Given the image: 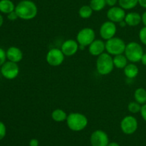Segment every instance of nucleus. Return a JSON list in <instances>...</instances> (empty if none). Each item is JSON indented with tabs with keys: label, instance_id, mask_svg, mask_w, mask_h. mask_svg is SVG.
I'll list each match as a JSON object with an SVG mask.
<instances>
[{
	"label": "nucleus",
	"instance_id": "nucleus-33",
	"mask_svg": "<svg viewBox=\"0 0 146 146\" xmlns=\"http://www.w3.org/2000/svg\"><path fill=\"white\" fill-rule=\"evenodd\" d=\"M138 4L143 8L146 9V0H138Z\"/></svg>",
	"mask_w": 146,
	"mask_h": 146
},
{
	"label": "nucleus",
	"instance_id": "nucleus-35",
	"mask_svg": "<svg viewBox=\"0 0 146 146\" xmlns=\"http://www.w3.org/2000/svg\"><path fill=\"white\" fill-rule=\"evenodd\" d=\"M141 62H142V64H143V65L146 66V52L144 53L143 55L142 59H141Z\"/></svg>",
	"mask_w": 146,
	"mask_h": 146
},
{
	"label": "nucleus",
	"instance_id": "nucleus-2",
	"mask_svg": "<svg viewBox=\"0 0 146 146\" xmlns=\"http://www.w3.org/2000/svg\"><path fill=\"white\" fill-rule=\"evenodd\" d=\"M88 120L85 115L80 113H71L68 115L66 124L68 128L74 132H80L88 125Z\"/></svg>",
	"mask_w": 146,
	"mask_h": 146
},
{
	"label": "nucleus",
	"instance_id": "nucleus-36",
	"mask_svg": "<svg viewBox=\"0 0 146 146\" xmlns=\"http://www.w3.org/2000/svg\"><path fill=\"white\" fill-rule=\"evenodd\" d=\"M107 146H120V145L118 143L115 142H112V143H109Z\"/></svg>",
	"mask_w": 146,
	"mask_h": 146
},
{
	"label": "nucleus",
	"instance_id": "nucleus-37",
	"mask_svg": "<svg viewBox=\"0 0 146 146\" xmlns=\"http://www.w3.org/2000/svg\"><path fill=\"white\" fill-rule=\"evenodd\" d=\"M119 25L121 26V27H125V26H126L127 24H126V23H125V20H123V21H121V22L119 23Z\"/></svg>",
	"mask_w": 146,
	"mask_h": 146
},
{
	"label": "nucleus",
	"instance_id": "nucleus-20",
	"mask_svg": "<svg viewBox=\"0 0 146 146\" xmlns=\"http://www.w3.org/2000/svg\"><path fill=\"white\" fill-rule=\"evenodd\" d=\"M68 115L62 109H56L51 113V118L53 120L57 123L66 121Z\"/></svg>",
	"mask_w": 146,
	"mask_h": 146
},
{
	"label": "nucleus",
	"instance_id": "nucleus-13",
	"mask_svg": "<svg viewBox=\"0 0 146 146\" xmlns=\"http://www.w3.org/2000/svg\"><path fill=\"white\" fill-rule=\"evenodd\" d=\"M79 50V44L76 40H67L62 44L61 50L65 57H71L74 56Z\"/></svg>",
	"mask_w": 146,
	"mask_h": 146
},
{
	"label": "nucleus",
	"instance_id": "nucleus-27",
	"mask_svg": "<svg viewBox=\"0 0 146 146\" xmlns=\"http://www.w3.org/2000/svg\"><path fill=\"white\" fill-rule=\"evenodd\" d=\"M7 134V128L4 123L0 121V140H2Z\"/></svg>",
	"mask_w": 146,
	"mask_h": 146
},
{
	"label": "nucleus",
	"instance_id": "nucleus-38",
	"mask_svg": "<svg viewBox=\"0 0 146 146\" xmlns=\"http://www.w3.org/2000/svg\"><path fill=\"white\" fill-rule=\"evenodd\" d=\"M3 22H4V19H3L2 16H1V14H0V27H1V26H2Z\"/></svg>",
	"mask_w": 146,
	"mask_h": 146
},
{
	"label": "nucleus",
	"instance_id": "nucleus-18",
	"mask_svg": "<svg viewBox=\"0 0 146 146\" xmlns=\"http://www.w3.org/2000/svg\"><path fill=\"white\" fill-rule=\"evenodd\" d=\"M15 5L11 0H1L0 1V11L4 14H9L15 11Z\"/></svg>",
	"mask_w": 146,
	"mask_h": 146
},
{
	"label": "nucleus",
	"instance_id": "nucleus-4",
	"mask_svg": "<svg viewBox=\"0 0 146 146\" xmlns=\"http://www.w3.org/2000/svg\"><path fill=\"white\" fill-rule=\"evenodd\" d=\"M124 54L128 61L132 63H136L141 62L144 51L141 44L135 42H131L126 44Z\"/></svg>",
	"mask_w": 146,
	"mask_h": 146
},
{
	"label": "nucleus",
	"instance_id": "nucleus-14",
	"mask_svg": "<svg viewBox=\"0 0 146 146\" xmlns=\"http://www.w3.org/2000/svg\"><path fill=\"white\" fill-rule=\"evenodd\" d=\"M106 50V42L104 40L100 39H96L89 46H88V52L92 56L98 57L101 54L104 53Z\"/></svg>",
	"mask_w": 146,
	"mask_h": 146
},
{
	"label": "nucleus",
	"instance_id": "nucleus-7",
	"mask_svg": "<svg viewBox=\"0 0 146 146\" xmlns=\"http://www.w3.org/2000/svg\"><path fill=\"white\" fill-rule=\"evenodd\" d=\"M65 55L61 49L52 48L48 50L46 56L47 63L52 67H58L61 65L64 61Z\"/></svg>",
	"mask_w": 146,
	"mask_h": 146
},
{
	"label": "nucleus",
	"instance_id": "nucleus-17",
	"mask_svg": "<svg viewBox=\"0 0 146 146\" xmlns=\"http://www.w3.org/2000/svg\"><path fill=\"white\" fill-rule=\"evenodd\" d=\"M124 74L128 79H134L138 76L139 73V69L135 63H130L127 64L126 67L123 69Z\"/></svg>",
	"mask_w": 146,
	"mask_h": 146
},
{
	"label": "nucleus",
	"instance_id": "nucleus-10",
	"mask_svg": "<svg viewBox=\"0 0 146 146\" xmlns=\"http://www.w3.org/2000/svg\"><path fill=\"white\" fill-rule=\"evenodd\" d=\"M116 31L117 27L115 23L108 20L101 24L99 29V34L103 40L107 41L115 37Z\"/></svg>",
	"mask_w": 146,
	"mask_h": 146
},
{
	"label": "nucleus",
	"instance_id": "nucleus-31",
	"mask_svg": "<svg viewBox=\"0 0 146 146\" xmlns=\"http://www.w3.org/2000/svg\"><path fill=\"white\" fill-rule=\"evenodd\" d=\"M106 5L113 7H115V4L118 2V0H106Z\"/></svg>",
	"mask_w": 146,
	"mask_h": 146
},
{
	"label": "nucleus",
	"instance_id": "nucleus-28",
	"mask_svg": "<svg viewBox=\"0 0 146 146\" xmlns=\"http://www.w3.org/2000/svg\"><path fill=\"white\" fill-rule=\"evenodd\" d=\"M6 59H7L6 52L0 47V67H1L6 62Z\"/></svg>",
	"mask_w": 146,
	"mask_h": 146
},
{
	"label": "nucleus",
	"instance_id": "nucleus-5",
	"mask_svg": "<svg viewBox=\"0 0 146 146\" xmlns=\"http://www.w3.org/2000/svg\"><path fill=\"white\" fill-rule=\"evenodd\" d=\"M126 44L123 39L114 37L106 42V51L111 56L118 55L125 52Z\"/></svg>",
	"mask_w": 146,
	"mask_h": 146
},
{
	"label": "nucleus",
	"instance_id": "nucleus-29",
	"mask_svg": "<svg viewBox=\"0 0 146 146\" xmlns=\"http://www.w3.org/2000/svg\"><path fill=\"white\" fill-rule=\"evenodd\" d=\"M7 18H8L9 20L10 21H15L16 19L19 18L18 16H17V13H16L15 11H12V12L9 13V14H7Z\"/></svg>",
	"mask_w": 146,
	"mask_h": 146
},
{
	"label": "nucleus",
	"instance_id": "nucleus-19",
	"mask_svg": "<svg viewBox=\"0 0 146 146\" xmlns=\"http://www.w3.org/2000/svg\"><path fill=\"white\" fill-rule=\"evenodd\" d=\"M113 59L114 67L118 69H124L128 64V59L123 54L114 56Z\"/></svg>",
	"mask_w": 146,
	"mask_h": 146
},
{
	"label": "nucleus",
	"instance_id": "nucleus-24",
	"mask_svg": "<svg viewBox=\"0 0 146 146\" xmlns=\"http://www.w3.org/2000/svg\"><path fill=\"white\" fill-rule=\"evenodd\" d=\"M93 12L94 11L90 7V5L82 6L78 10V14H79L80 17L82 19H85L90 18L92 16Z\"/></svg>",
	"mask_w": 146,
	"mask_h": 146
},
{
	"label": "nucleus",
	"instance_id": "nucleus-9",
	"mask_svg": "<svg viewBox=\"0 0 146 146\" xmlns=\"http://www.w3.org/2000/svg\"><path fill=\"white\" fill-rule=\"evenodd\" d=\"M1 73L4 78L7 80H14L19 73V67L17 63L13 62H6L1 67Z\"/></svg>",
	"mask_w": 146,
	"mask_h": 146
},
{
	"label": "nucleus",
	"instance_id": "nucleus-32",
	"mask_svg": "<svg viewBox=\"0 0 146 146\" xmlns=\"http://www.w3.org/2000/svg\"><path fill=\"white\" fill-rule=\"evenodd\" d=\"M39 142L37 139L33 138L29 141V146H38Z\"/></svg>",
	"mask_w": 146,
	"mask_h": 146
},
{
	"label": "nucleus",
	"instance_id": "nucleus-30",
	"mask_svg": "<svg viewBox=\"0 0 146 146\" xmlns=\"http://www.w3.org/2000/svg\"><path fill=\"white\" fill-rule=\"evenodd\" d=\"M140 113H141L142 118L146 122V103L141 106V110Z\"/></svg>",
	"mask_w": 146,
	"mask_h": 146
},
{
	"label": "nucleus",
	"instance_id": "nucleus-21",
	"mask_svg": "<svg viewBox=\"0 0 146 146\" xmlns=\"http://www.w3.org/2000/svg\"><path fill=\"white\" fill-rule=\"evenodd\" d=\"M134 99L135 101L141 104L146 103V90L143 87L137 88L134 92Z\"/></svg>",
	"mask_w": 146,
	"mask_h": 146
},
{
	"label": "nucleus",
	"instance_id": "nucleus-15",
	"mask_svg": "<svg viewBox=\"0 0 146 146\" xmlns=\"http://www.w3.org/2000/svg\"><path fill=\"white\" fill-rule=\"evenodd\" d=\"M7 58L9 61L18 63L23 59V52L19 48L17 47H11L6 52Z\"/></svg>",
	"mask_w": 146,
	"mask_h": 146
},
{
	"label": "nucleus",
	"instance_id": "nucleus-8",
	"mask_svg": "<svg viewBox=\"0 0 146 146\" xmlns=\"http://www.w3.org/2000/svg\"><path fill=\"white\" fill-rule=\"evenodd\" d=\"M138 127L137 119L133 115H127L121 122V129L125 135H132L135 133Z\"/></svg>",
	"mask_w": 146,
	"mask_h": 146
},
{
	"label": "nucleus",
	"instance_id": "nucleus-3",
	"mask_svg": "<svg viewBox=\"0 0 146 146\" xmlns=\"http://www.w3.org/2000/svg\"><path fill=\"white\" fill-rule=\"evenodd\" d=\"M113 57L107 52H104L97 57L96 70L101 75L111 74L114 68Z\"/></svg>",
	"mask_w": 146,
	"mask_h": 146
},
{
	"label": "nucleus",
	"instance_id": "nucleus-11",
	"mask_svg": "<svg viewBox=\"0 0 146 146\" xmlns=\"http://www.w3.org/2000/svg\"><path fill=\"white\" fill-rule=\"evenodd\" d=\"M90 141L92 146H107L109 143V138L105 131L96 130L91 134Z\"/></svg>",
	"mask_w": 146,
	"mask_h": 146
},
{
	"label": "nucleus",
	"instance_id": "nucleus-23",
	"mask_svg": "<svg viewBox=\"0 0 146 146\" xmlns=\"http://www.w3.org/2000/svg\"><path fill=\"white\" fill-rule=\"evenodd\" d=\"M89 5L94 11H100L105 8L106 2V0H91Z\"/></svg>",
	"mask_w": 146,
	"mask_h": 146
},
{
	"label": "nucleus",
	"instance_id": "nucleus-25",
	"mask_svg": "<svg viewBox=\"0 0 146 146\" xmlns=\"http://www.w3.org/2000/svg\"><path fill=\"white\" fill-rule=\"evenodd\" d=\"M128 110L130 113L133 114H136L141 112V104L137 102L136 101L130 102L128 104Z\"/></svg>",
	"mask_w": 146,
	"mask_h": 146
},
{
	"label": "nucleus",
	"instance_id": "nucleus-26",
	"mask_svg": "<svg viewBox=\"0 0 146 146\" xmlns=\"http://www.w3.org/2000/svg\"><path fill=\"white\" fill-rule=\"evenodd\" d=\"M139 39L143 44L146 45V27H145V26L140 30Z\"/></svg>",
	"mask_w": 146,
	"mask_h": 146
},
{
	"label": "nucleus",
	"instance_id": "nucleus-22",
	"mask_svg": "<svg viewBox=\"0 0 146 146\" xmlns=\"http://www.w3.org/2000/svg\"><path fill=\"white\" fill-rule=\"evenodd\" d=\"M118 4L124 10H130L138 5V0H118Z\"/></svg>",
	"mask_w": 146,
	"mask_h": 146
},
{
	"label": "nucleus",
	"instance_id": "nucleus-16",
	"mask_svg": "<svg viewBox=\"0 0 146 146\" xmlns=\"http://www.w3.org/2000/svg\"><path fill=\"white\" fill-rule=\"evenodd\" d=\"M124 20L127 25L130 26V27H136L142 21L141 14L138 12H135V11L126 14Z\"/></svg>",
	"mask_w": 146,
	"mask_h": 146
},
{
	"label": "nucleus",
	"instance_id": "nucleus-6",
	"mask_svg": "<svg viewBox=\"0 0 146 146\" xmlns=\"http://www.w3.org/2000/svg\"><path fill=\"white\" fill-rule=\"evenodd\" d=\"M96 40V32L92 28L84 27L81 29L76 35V41L78 44L88 47Z\"/></svg>",
	"mask_w": 146,
	"mask_h": 146
},
{
	"label": "nucleus",
	"instance_id": "nucleus-1",
	"mask_svg": "<svg viewBox=\"0 0 146 146\" xmlns=\"http://www.w3.org/2000/svg\"><path fill=\"white\" fill-rule=\"evenodd\" d=\"M15 11L19 18L24 20H31L36 17L38 7L31 0H22L16 6Z\"/></svg>",
	"mask_w": 146,
	"mask_h": 146
},
{
	"label": "nucleus",
	"instance_id": "nucleus-12",
	"mask_svg": "<svg viewBox=\"0 0 146 146\" xmlns=\"http://www.w3.org/2000/svg\"><path fill=\"white\" fill-rule=\"evenodd\" d=\"M107 18L109 21L114 23H120L125 19V10L121 7H111L107 11Z\"/></svg>",
	"mask_w": 146,
	"mask_h": 146
},
{
	"label": "nucleus",
	"instance_id": "nucleus-34",
	"mask_svg": "<svg viewBox=\"0 0 146 146\" xmlns=\"http://www.w3.org/2000/svg\"><path fill=\"white\" fill-rule=\"evenodd\" d=\"M141 19H142L143 24H144L145 27H146V11L143 13V14L141 15Z\"/></svg>",
	"mask_w": 146,
	"mask_h": 146
}]
</instances>
